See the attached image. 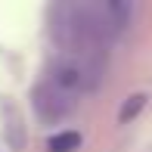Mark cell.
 <instances>
[{"label":"cell","instance_id":"obj_2","mask_svg":"<svg viewBox=\"0 0 152 152\" xmlns=\"http://www.w3.org/2000/svg\"><path fill=\"white\" fill-rule=\"evenodd\" d=\"M78 146H81V137L75 134V130H65V134H59V137L50 140V152H72Z\"/></svg>","mask_w":152,"mask_h":152},{"label":"cell","instance_id":"obj_3","mask_svg":"<svg viewBox=\"0 0 152 152\" xmlns=\"http://www.w3.org/2000/svg\"><path fill=\"white\" fill-rule=\"evenodd\" d=\"M143 102H146V96H140V93H137V96H130V99L124 102V109H121V115H118V118H121V121H127L130 115H137V112L143 109Z\"/></svg>","mask_w":152,"mask_h":152},{"label":"cell","instance_id":"obj_1","mask_svg":"<svg viewBox=\"0 0 152 152\" xmlns=\"http://www.w3.org/2000/svg\"><path fill=\"white\" fill-rule=\"evenodd\" d=\"M34 102H37V109L47 115V118H62V115H68L75 109V96H68V93H62L56 84H40L37 87V93H34Z\"/></svg>","mask_w":152,"mask_h":152}]
</instances>
